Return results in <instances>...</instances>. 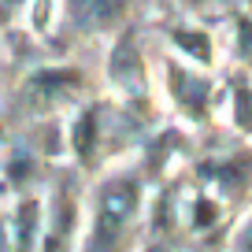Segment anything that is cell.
<instances>
[{
    "instance_id": "obj_2",
    "label": "cell",
    "mask_w": 252,
    "mask_h": 252,
    "mask_svg": "<svg viewBox=\"0 0 252 252\" xmlns=\"http://www.w3.org/2000/svg\"><path fill=\"white\" fill-rule=\"evenodd\" d=\"M71 11L82 26H108L126 11V0H71Z\"/></svg>"
},
{
    "instance_id": "obj_5",
    "label": "cell",
    "mask_w": 252,
    "mask_h": 252,
    "mask_svg": "<svg viewBox=\"0 0 252 252\" xmlns=\"http://www.w3.org/2000/svg\"><path fill=\"white\" fill-rule=\"evenodd\" d=\"M178 45L189 48L197 60H208V37L204 33H178Z\"/></svg>"
},
{
    "instance_id": "obj_4",
    "label": "cell",
    "mask_w": 252,
    "mask_h": 252,
    "mask_svg": "<svg viewBox=\"0 0 252 252\" xmlns=\"http://www.w3.org/2000/svg\"><path fill=\"white\" fill-rule=\"evenodd\" d=\"M93 130H96V115H82L78 130H74V145L82 156H89V149H93Z\"/></svg>"
},
{
    "instance_id": "obj_1",
    "label": "cell",
    "mask_w": 252,
    "mask_h": 252,
    "mask_svg": "<svg viewBox=\"0 0 252 252\" xmlns=\"http://www.w3.org/2000/svg\"><path fill=\"white\" fill-rule=\"evenodd\" d=\"M134 204H137V186H130V182H115V186H108L100 193V208H96V237H100V245H111L119 237V230L126 226Z\"/></svg>"
},
{
    "instance_id": "obj_3",
    "label": "cell",
    "mask_w": 252,
    "mask_h": 252,
    "mask_svg": "<svg viewBox=\"0 0 252 252\" xmlns=\"http://www.w3.org/2000/svg\"><path fill=\"white\" fill-rule=\"evenodd\" d=\"M33 222H37V204H23V212H19V252H26V245H30L33 237Z\"/></svg>"
}]
</instances>
